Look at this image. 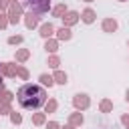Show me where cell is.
Instances as JSON below:
<instances>
[{"mask_svg": "<svg viewBox=\"0 0 129 129\" xmlns=\"http://www.w3.org/2000/svg\"><path fill=\"white\" fill-rule=\"evenodd\" d=\"M16 99H18V103H20L22 109H38V107L44 105V101H46V93H44V89L26 83V85H22V87L18 89Z\"/></svg>", "mask_w": 129, "mask_h": 129, "instance_id": "6da1fadb", "label": "cell"}, {"mask_svg": "<svg viewBox=\"0 0 129 129\" xmlns=\"http://www.w3.org/2000/svg\"><path fill=\"white\" fill-rule=\"evenodd\" d=\"M28 6H32L36 12H44L48 10V0H26Z\"/></svg>", "mask_w": 129, "mask_h": 129, "instance_id": "7a4b0ae2", "label": "cell"}, {"mask_svg": "<svg viewBox=\"0 0 129 129\" xmlns=\"http://www.w3.org/2000/svg\"><path fill=\"white\" fill-rule=\"evenodd\" d=\"M75 107H81V109L89 107V99H87V95H77V97H75Z\"/></svg>", "mask_w": 129, "mask_h": 129, "instance_id": "3957f363", "label": "cell"}, {"mask_svg": "<svg viewBox=\"0 0 129 129\" xmlns=\"http://www.w3.org/2000/svg\"><path fill=\"white\" fill-rule=\"evenodd\" d=\"M18 16H20V6H18V4H12V6H10V20L16 22Z\"/></svg>", "mask_w": 129, "mask_h": 129, "instance_id": "277c9868", "label": "cell"}, {"mask_svg": "<svg viewBox=\"0 0 129 129\" xmlns=\"http://www.w3.org/2000/svg\"><path fill=\"white\" fill-rule=\"evenodd\" d=\"M103 30H105V32H113V30H117V22L111 20V18L105 20V22H103Z\"/></svg>", "mask_w": 129, "mask_h": 129, "instance_id": "5b68a950", "label": "cell"}, {"mask_svg": "<svg viewBox=\"0 0 129 129\" xmlns=\"http://www.w3.org/2000/svg\"><path fill=\"white\" fill-rule=\"evenodd\" d=\"M83 20H85V22H93V20H95V12H93L91 8H87V10L83 12Z\"/></svg>", "mask_w": 129, "mask_h": 129, "instance_id": "8992f818", "label": "cell"}, {"mask_svg": "<svg viewBox=\"0 0 129 129\" xmlns=\"http://www.w3.org/2000/svg\"><path fill=\"white\" fill-rule=\"evenodd\" d=\"M77 20H79V14H77V12H69V14H67V18H64V22H67V24H75Z\"/></svg>", "mask_w": 129, "mask_h": 129, "instance_id": "52a82bcc", "label": "cell"}, {"mask_svg": "<svg viewBox=\"0 0 129 129\" xmlns=\"http://www.w3.org/2000/svg\"><path fill=\"white\" fill-rule=\"evenodd\" d=\"M52 32H54V28H52L50 24H44V26L40 28V34H42V36H50Z\"/></svg>", "mask_w": 129, "mask_h": 129, "instance_id": "ba28073f", "label": "cell"}, {"mask_svg": "<svg viewBox=\"0 0 129 129\" xmlns=\"http://www.w3.org/2000/svg\"><path fill=\"white\" fill-rule=\"evenodd\" d=\"M2 71L6 75H16L18 73V69H14V64H2Z\"/></svg>", "mask_w": 129, "mask_h": 129, "instance_id": "9c48e42d", "label": "cell"}, {"mask_svg": "<svg viewBox=\"0 0 129 129\" xmlns=\"http://www.w3.org/2000/svg\"><path fill=\"white\" fill-rule=\"evenodd\" d=\"M36 22H38V16H34V14H28V18H26V26H28V28H32Z\"/></svg>", "mask_w": 129, "mask_h": 129, "instance_id": "30bf717a", "label": "cell"}, {"mask_svg": "<svg viewBox=\"0 0 129 129\" xmlns=\"http://www.w3.org/2000/svg\"><path fill=\"white\" fill-rule=\"evenodd\" d=\"M58 38H64V40L71 38V30H69V28H60V30H58Z\"/></svg>", "mask_w": 129, "mask_h": 129, "instance_id": "8fae6325", "label": "cell"}, {"mask_svg": "<svg viewBox=\"0 0 129 129\" xmlns=\"http://www.w3.org/2000/svg\"><path fill=\"white\" fill-rule=\"evenodd\" d=\"M54 79H56V83H60V85H64V83H67V75H64V73H56V75H54Z\"/></svg>", "mask_w": 129, "mask_h": 129, "instance_id": "7c38bea8", "label": "cell"}, {"mask_svg": "<svg viewBox=\"0 0 129 129\" xmlns=\"http://www.w3.org/2000/svg\"><path fill=\"white\" fill-rule=\"evenodd\" d=\"M40 81H42V85H48V87L54 83V81H52V77H48V75H40Z\"/></svg>", "mask_w": 129, "mask_h": 129, "instance_id": "4fadbf2b", "label": "cell"}, {"mask_svg": "<svg viewBox=\"0 0 129 129\" xmlns=\"http://www.w3.org/2000/svg\"><path fill=\"white\" fill-rule=\"evenodd\" d=\"M64 10H67V8H64V4H60V6H56V8H54V16H60V14L64 12Z\"/></svg>", "mask_w": 129, "mask_h": 129, "instance_id": "5bb4252c", "label": "cell"}, {"mask_svg": "<svg viewBox=\"0 0 129 129\" xmlns=\"http://www.w3.org/2000/svg\"><path fill=\"white\" fill-rule=\"evenodd\" d=\"M81 121H83V117H81V115H73V117H71V123H73V125H79Z\"/></svg>", "mask_w": 129, "mask_h": 129, "instance_id": "9a60e30c", "label": "cell"}, {"mask_svg": "<svg viewBox=\"0 0 129 129\" xmlns=\"http://www.w3.org/2000/svg\"><path fill=\"white\" fill-rule=\"evenodd\" d=\"M46 50L54 52V50H56V42H46Z\"/></svg>", "mask_w": 129, "mask_h": 129, "instance_id": "2e32d148", "label": "cell"}, {"mask_svg": "<svg viewBox=\"0 0 129 129\" xmlns=\"http://www.w3.org/2000/svg\"><path fill=\"white\" fill-rule=\"evenodd\" d=\"M20 40H22V36H12V38H8L10 44H16V42H20Z\"/></svg>", "mask_w": 129, "mask_h": 129, "instance_id": "e0dca14e", "label": "cell"}, {"mask_svg": "<svg viewBox=\"0 0 129 129\" xmlns=\"http://www.w3.org/2000/svg\"><path fill=\"white\" fill-rule=\"evenodd\" d=\"M101 109H103V111H109V109H111V103H109V101H103V103H101Z\"/></svg>", "mask_w": 129, "mask_h": 129, "instance_id": "ac0fdd59", "label": "cell"}, {"mask_svg": "<svg viewBox=\"0 0 129 129\" xmlns=\"http://www.w3.org/2000/svg\"><path fill=\"white\" fill-rule=\"evenodd\" d=\"M48 64H50V67H58V58H56V56H52V58L48 60Z\"/></svg>", "mask_w": 129, "mask_h": 129, "instance_id": "d6986e66", "label": "cell"}, {"mask_svg": "<svg viewBox=\"0 0 129 129\" xmlns=\"http://www.w3.org/2000/svg\"><path fill=\"white\" fill-rule=\"evenodd\" d=\"M26 56H28V52H26V50H20V52H18V58H20V60H24Z\"/></svg>", "mask_w": 129, "mask_h": 129, "instance_id": "ffe728a7", "label": "cell"}, {"mask_svg": "<svg viewBox=\"0 0 129 129\" xmlns=\"http://www.w3.org/2000/svg\"><path fill=\"white\" fill-rule=\"evenodd\" d=\"M10 99H12V95H10V93H4V95H2V101H4V103H8Z\"/></svg>", "mask_w": 129, "mask_h": 129, "instance_id": "44dd1931", "label": "cell"}, {"mask_svg": "<svg viewBox=\"0 0 129 129\" xmlns=\"http://www.w3.org/2000/svg\"><path fill=\"white\" fill-rule=\"evenodd\" d=\"M54 107H56V103H54V101H50V103L46 105V111H54Z\"/></svg>", "mask_w": 129, "mask_h": 129, "instance_id": "7402d4cb", "label": "cell"}, {"mask_svg": "<svg viewBox=\"0 0 129 129\" xmlns=\"http://www.w3.org/2000/svg\"><path fill=\"white\" fill-rule=\"evenodd\" d=\"M18 75H20V77H24V79H26V77H28V73H26V71H24V69H18Z\"/></svg>", "mask_w": 129, "mask_h": 129, "instance_id": "603a6c76", "label": "cell"}, {"mask_svg": "<svg viewBox=\"0 0 129 129\" xmlns=\"http://www.w3.org/2000/svg\"><path fill=\"white\" fill-rule=\"evenodd\" d=\"M42 121H44L42 115H36V117H34V123H42Z\"/></svg>", "mask_w": 129, "mask_h": 129, "instance_id": "cb8c5ba5", "label": "cell"}, {"mask_svg": "<svg viewBox=\"0 0 129 129\" xmlns=\"http://www.w3.org/2000/svg\"><path fill=\"white\" fill-rule=\"evenodd\" d=\"M12 121H14V123H20V115L14 113V115H12Z\"/></svg>", "mask_w": 129, "mask_h": 129, "instance_id": "d4e9b609", "label": "cell"}, {"mask_svg": "<svg viewBox=\"0 0 129 129\" xmlns=\"http://www.w3.org/2000/svg\"><path fill=\"white\" fill-rule=\"evenodd\" d=\"M4 26H6V20H4V18H0V28H4Z\"/></svg>", "mask_w": 129, "mask_h": 129, "instance_id": "484cf974", "label": "cell"}, {"mask_svg": "<svg viewBox=\"0 0 129 129\" xmlns=\"http://www.w3.org/2000/svg\"><path fill=\"white\" fill-rule=\"evenodd\" d=\"M56 127H58L56 123H48V129H56Z\"/></svg>", "mask_w": 129, "mask_h": 129, "instance_id": "4316f807", "label": "cell"}, {"mask_svg": "<svg viewBox=\"0 0 129 129\" xmlns=\"http://www.w3.org/2000/svg\"><path fill=\"white\" fill-rule=\"evenodd\" d=\"M0 6H8V0H0Z\"/></svg>", "mask_w": 129, "mask_h": 129, "instance_id": "83f0119b", "label": "cell"}, {"mask_svg": "<svg viewBox=\"0 0 129 129\" xmlns=\"http://www.w3.org/2000/svg\"><path fill=\"white\" fill-rule=\"evenodd\" d=\"M123 123H125V125L129 127V117H123Z\"/></svg>", "mask_w": 129, "mask_h": 129, "instance_id": "f1b7e54d", "label": "cell"}, {"mask_svg": "<svg viewBox=\"0 0 129 129\" xmlns=\"http://www.w3.org/2000/svg\"><path fill=\"white\" fill-rule=\"evenodd\" d=\"M62 129H73V125H69V127H62Z\"/></svg>", "mask_w": 129, "mask_h": 129, "instance_id": "f546056e", "label": "cell"}, {"mask_svg": "<svg viewBox=\"0 0 129 129\" xmlns=\"http://www.w3.org/2000/svg\"><path fill=\"white\" fill-rule=\"evenodd\" d=\"M0 89H2V77H0Z\"/></svg>", "mask_w": 129, "mask_h": 129, "instance_id": "4dcf8cb0", "label": "cell"}, {"mask_svg": "<svg viewBox=\"0 0 129 129\" xmlns=\"http://www.w3.org/2000/svg\"><path fill=\"white\" fill-rule=\"evenodd\" d=\"M127 101H129V91H127Z\"/></svg>", "mask_w": 129, "mask_h": 129, "instance_id": "1f68e13d", "label": "cell"}, {"mask_svg": "<svg viewBox=\"0 0 129 129\" xmlns=\"http://www.w3.org/2000/svg\"><path fill=\"white\" fill-rule=\"evenodd\" d=\"M87 2H91V0H87Z\"/></svg>", "mask_w": 129, "mask_h": 129, "instance_id": "d6a6232c", "label": "cell"}, {"mask_svg": "<svg viewBox=\"0 0 129 129\" xmlns=\"http://www.w3.org/2000/svg\"><path fill=\"white\" fill-rule=\"evenodd\" d=\"M121 2H125V0H121Z\"/></svg>", "mask_w": 129, "mask_h": 129, "instance_id": "836d02e7", "label": "cell"}]
</instances>
